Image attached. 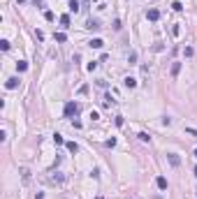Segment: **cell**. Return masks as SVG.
<instances>
[{
  "instance_id": "1",
  "label": "cell",
  "mask_w": 197,
  "mask_h": 199,
  "mask_svg": "<svg viewBox=\"0 0 197 199\" xmlns=\"http://www.w3.org/2000/svg\"><path fill=\"white\" fill-rule=\"evenodd\" d=\"M77 113H79V104H77V102H67V104H65V116H67V118L77 116Z\"/></svg>"
},
{
  "instance_id": "2",
  "label": "cell",
  "mask_w": 197,
  "mask_h": 199,
  "mask_svg": "<svg viewBox=\"0 0 197 199\" xmlns=\"http://www.w3.org/2000/svg\"><path fill=\"white\" fill-rule=\"evenodd\" d=\"M155 185H158L160 190H167V188H169V183H167V178H165V176H158V178H155Z\"/></svg>"
},
{
  "instance_id": "3",
  "label": "cell",
  "mask_w": 197,
  "mask_h": 199,
  "mask_svg": "<svg viewBox=\"0 0 197 199\" xmlns=\"http://www.w3.org/2000/svg\"><path fill=\"white\" fill-rule=\"evenodd\" d=\"M146 19H148V21H158V19H160V12H158L155 7L148 9V12H146Z\"/></svg>"
},
{
  "instance_id": "4",
  "label": "cell",
  "mask_w": 197,
  "mask_h": 199,
  "mask_svg": "<svg viewBox=\"0 0 197 199\" xmlns=\"http://www.w3.org/2000/svg\"><path fill=\"white\" fill-rule=\"evenodd\" d=\"M167 160H169L172 167H179V165H181V157L176 155V153H169V155H167Z\"/></svg>"
},
{
  "instance_id": "5",
  "label": "cell",
  "mask_w": 197,
  "mask_h": 199,
  "mask_svg": "<svg viewBox=\"0 0 197 199\" xmlns=\"http://www.w3.org/2000/svg\"><path fill=\"white\" fill-rule=\"evenodd\" d=\"M5 86H7L9 90H14V88H19V79H16V77H12V79H7V83H5Z\"/></svg>"
},
{
  "instance_id": "6",
  "label": "cell",
  "mask_w": 197,
  "mask_h": 199,
  "mask_svg": "<svg viewBox=\"0 0 197 199\" xmlns=\"http://www.w3.org/2000/svg\"><path fill=\"white\" fill-rule=\"evenodd\" d=\"M79 2H81V0H70V5H67V9L77 14V12H79Z\"/></svg>"
},
{
  "instance_id": "7",
  "label": "cell",
  "mask_w": 197,
  "mask_h": 199,
  "mask_svg": "<svg viewBox=\"0 0 197 199\" xmlns=\"http://www.w3.org/2000/svg\"><path fill=\"white\" fill-rule=\"evenodd\" d=\"M90 46H93V49H102V46H104V42H102V40H100V37H95V40H90Z\"/></svg>"
},
{
  "instance_id": "8",
  "label": "cell",
  "mask_w": 197,
  "mask_h": 199,
  "mask_svg": "<svg viewBox=\"0 0 197 199\" xmlns=\"http://www.w3.org/2000/svg\"><path fill=\"white\" fill-rule=\"evenodd\" d=\"M179 72H181V63H174L172 65V77H179Z\"/></svg>"
},
{
  "instance_id": "9",
  "label": "cell",
  "mask_w": 197,
  "mask_h": 199,
  "mask_svg": "<svg viewBox=\"0 0 197 199\" xmlns=\"http://www.w3.org/2000/svg\"><path fill=\"white\" fill-rule=\"evenodd\" d=\"M65 146H67V151H70V153H77V151H79V146H77L74 141H67Z\"/></svg>"
},
{
  "instance_id": "10",
  "label": "cell",
  "mask_w": 197,
  "mask_h": 199,
  "mask_svg": "<svg viewBox=\"0 0 197 199\" xmlns=\"http://www.w3.org/2000/svg\"><path fill=\"white\" fill-rule=\"evenodd\" d=\"M16 69H19V72H26V69H28V63L26 60H19L16 63Z\"/></svg>"
},
{
  "instance_id": "11",
  "label": "cell",
  "mask_w": 197,
  "mask_h": 199,
  "mask_svg": "<svg viewBox=\"0 0 197 199\" xmlns=\"http://www.w3.org/2000/svg\"><path fill=\"white\" fill-rule=\"evenodd\" d=\"M125 86H128V88H134V86H137V79H132V77H125Z\"/></svg>"
},
{
  "instance_id": "12",
  "label": "cell",
  "mask_w": 197,
  "mask_h": 199,
  "mask_svg": "<svg viewBox=\"0 0 197 199\" xmlns=\"http://www.w3.org/2000/svg\"><path fill=\"white\" fill-rule=\"evenodd\" d=\"M54 37H56V42H60V44H63L65 40H67V35H65V33H56Z\"/></svg>"
},
{
  "instance_id": "13",
  "label": "cell",
  "mask_w": 197,
  "mask_h": 199,
  "mask_svg": "<svg viewBox=\"0 0 197 199\" xmlns=\"http://www.w3.org/2000/svg\"><path fill=\"white\" fill-rule=\"evenodd\" d=\"M54 144H56V146H60V144H65L63 134H54Z\"/></svg>"
},
{
  "instance_id": "14",
  "label": "cell",
  "mask_w": 197,
  "mask_h": 199,
  "mask_svg": "<svg viewBox=\"0 0 197 199\" xmlns=\"http://www.w3.org/2000/svg\"><path fill=\"white\" fill-rule=\"evenodd\" d=\"M44 19H46V21H49V23H51V21H54V12H51V9H46V12H44Z\"/></svg>"
},
{
  "instance_id": "15",
  "label": "cell",
  "mask_w": 197,
  "mask_h": 199,
  "mask_svg": "<svg viewBox=\"0 0 197 199\" xmlns=\"http://www.w3.org/2000/svg\"><path fill=\"white\" fill-rule=\"evenodd\" d=\"M60 23H63L65 28L70 26V14H63V16H60Z\"/></svg>"
},
{
  "instance_id": "16",
  "label": "cell",
  "mask_w": 197,
  "mask_h": 199,
  "mask_svg": "<svg viewBox=\"0 0 197 199\" xmlns=\"http://www.w3.org/2000/svg\"><path fill=\"white\" fill-rule=\"evenodd\" d=\"M172 35H174V37H179V35H181V26H179V23L172 26Z\"/></svg>"
},
{
  "instance_id": "17",
  "label": "cell",
  "mask_w": 197,
  "mask_h": 199,
  "mask_svg": "<svg viewBox=\"0 0 197 199\" xmlns=\"http://www.w3.org/2000/svg\"><path fill=\"white\" fill-rule=\"evenodd\" d=\"M172 9H174V12H181V9H183V5L176 0V2H172Z\"/></svg>"
},
{
  "instance_id": "18",
  "label": "cell",
  "mask_w": 197,
  "mask_h": 199,
  "mask_svg": "<svg viewBox=\"0 0 197 199\" xmlns=\"http://www.w3.org/2000/svg\"><path fill=\"white\" fill-rule=\"evenodd\" d=\"M21 176H23V181H30V171H28V169H21Z\"/></svg>"
},
{
  "instance_id": "19",
  "label": "cell",
  "mask_w": 197,
  "mask_h": 199,
  "mask_svg": "<svg viewBox=\"0 0 197 199\" xmlns=\"http://www.w3.org/2000/svg\"><path fill=\"white\" fill-rule=\"evenodd\" d=\"M0 49H2V51H9V42H7V40H2V42H0Z\"/></svg>"
},
{
  "instance_id": "20",
  "label": "cell",
  "mask_w": 197,
  "mask_h": 199,
  "mask_svg": "<svg viewBox=\"0 0 197 199\" xmlns=\"http://www.w3.org/2000/svg\"><path fill=\"white\" fill-rule=\"evenodd\" d=\"M137 137L142 139V141H151V137H148V134H146V132H139V134H137Z\"/></svg>"
},
{
  "instance_id": "21",
  "label": "cell",
  "mask_w": 197,
  "mask_h": 199,
  "mask_svg": "<svg viewBox=\"0 0 197 199\" xmlns=\"http://www.w3.org/2000/svg\"><path fill=\"white\" fill-rule=\"evenodd\" d=\"M86 28H93V30H95V28H100V26H98V21H93V19H90L88 23H86Z\"/></svg>"
},
{
  "instance_id": "22",
  "label": "cell",
  "mask_w": 197,
  "mask_h": 199,
  "mask_svg": "<svg viewBox=\"0 0 197 199\" xmlns=\"http://www.w3.org/2000/svg\"><path fill=\"white\" fill-rule=\"evenodd\" d=\"M114 146H116V139H114V137L107 139V148H114Z\"/></svg>"
},
{
  "instance_id": "23",
  "label": "cell",
  "mask_w": 197,
  "mask_h": 199,
  "mask_svg": "<svg viewBox=\"0 0 197 199\" xmlns=\"http://www.w3.org/2000/svg\"><path fill=\"white\" fill-rule=\"evenodd\" d=\"M95 67H98V63H88V65H86V69H88V72H93Z\"/></svg>"
},
{
  "instance_id": "24",
  "label": "cell",
  "mask_w": 197,
  "mask_h": 199,
  "mask_svg": "<svg viewBox=\"0 0 197 199\" xmlns=\"http://www.w3.org/2000/svg\"><path fill=\"white\" fill-rule=\"evenodd\" d=\"M183 53H186V58H190V56H193V49H190V46H186V49H183Z\"/></svg>"
},
{
  "instance_id": "25",
  "label": "cell",
  "mask_w": 197,
  "mask_h": 199,
  "mask_svg": "<svg viewBox=\"0 0 197 199\" xmlns=\"http://www.w3.org/2000/svg\"><path fill=\"white\" fill-rule=\"evenodd\" d=\"M195 157H197V151H195Z\"/></svg>"
},
{
  "instance_id": "26",
  "label": "cell",
  "mask_w": 197,
  "mask_h": 199,
  "mask_svg": "<svg viewBox=\"0 0 197 199\" xmlns=\"http://www.w3.org/2000/svg\"><path fill=\"white\" fill-rule=\"evenodd\" d=\"M19 2H21V0H19Z\"/></svg>"
}]
</instances>
